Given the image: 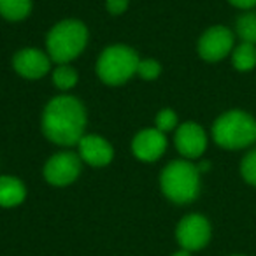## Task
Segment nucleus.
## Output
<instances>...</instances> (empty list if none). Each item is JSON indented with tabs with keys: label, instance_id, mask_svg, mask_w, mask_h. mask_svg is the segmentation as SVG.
<instances>
[{
	"label": "nucleus",
	"instance_id": "obj_22",
	"mask_svg": "<svg viewBox=\"0 0 256 256\" xmlns=\"http://www.w3.org/2000/svg\"><path fill=\"white\" fill-rule=\"evenodd\" d=\"M228 2L238 9H251L256 6V0H228Z\"/></svg>",
	"mask_w": 256,
	"mask_h": 256
},
{
	"label": "nucleus",
	"instance_id": "obj_24",
	"mask_svg": "<svg viewBox=\"0 0 256 256\" xmlns=\"http://www.w3.org/2000/svg\"><path fill=\"white\" fill-rule=\"evenodd\" d=\"M235 256H242V254H235Z\"/></svg>",
	"mask_w": 256,
	"mask_h": 256
},
{
	"label": "nucleus",
	"instance_id": "obj_16",
	"mask_svg": "<svg viewBox=\"0 0 256 256\" xmlns=\"http://www.w3.org/2000/svg\"><path fill=\"white\" fill-rule=\"evenodd\" d=\"M237 34L242 42L256 46V12H246L237 20Z\"/></svg>",
	"mask_w": 256,
	"mask_h": 256
},
{
	"label": "nucleus",
	"instance_id": "obj_7",
	"mask_svg": "<svg viewBox=\"0 0 256 256\" xmlns=\"http://www.w3.org/2000/svg\"><path fill=\"white\" fill-rule=\"evenodd\" d=\"M234 48V34L226 26H212L198 40V54L207 62L223 60Z\"/></svg>",
	"mask_w": 256,
	"mask_h": 256
},
{
	"label": "nucleus",
	"instance_id": "obj_8",
	"mask_svg": "<svg viewBox=\"0 0 256 256\" xmlns=\"http://www.w3.org/2000/svg\"><path fill=\"white\" fill-rule=\"evenodd\" d=\"M81 170V162L74 153L54 154L44 167V178L53 186H67L76 181Z\"/></svg>",
	"mask_w": 256,
	"mask_h": 256
},
{
	"label": "nucleus",
	"instance_id": "obj_21",
	"mask_svg": "<svg viewBox=\"0 0 256 256\" xmlns=\"http://www.w3.org/2000/svg\"><path fill=\"white\" fill-rule=\"evenodd\" d=\"M128 0H107V11L112 14H121L126 9Z\"/></svg>",
	"mask_w": 256,
	"mask_h": 256
},
{
	"label": "nucleus",
	"instance_id": "obj_1",
	"mask_svg": "<svg viewBox=\"0 0 256 256\" xmlns=\"http://www.w3.org/2000/svg\"><path fill=\"white\" fill-rule=\"evenodd\" d=\"M86 114L74 96H56L42 114V132L51 142L72 146L82 139Z\"/></svg>",
	"mask_w": 256,
	"mask_h": 256
},
{
	"label": "nucleus",
	"instance_id": "obj_23",
	"mask_svg": "<svg viewBox=\"0 0 256 256\" xmlns=\"http://www.w3.org/2000/svg\"><path fill=\"white\" fill-rule=\"evenodd\" d=\"M172 256H192V252L186 251V249H179V251H176Z\"/></svg>",
	"mask_w": 256,
	"mask_h": 256
},
{
	"label": "nucleus",
	"instance_id": "obj_19",
	"mask_svg": "<svg viewBox=\"0 0 256 256\" xmlns=\"http://www.w3.org/2000/svg\"><path fill=\"white\" fill-rule=\"evenodd\" d=\"M178 124V116H176L174 110L170 109H164L158 112L156 116V130L160 132H168Z\"/></svg>",
	"mask_w": 256,
	"mask_h": 256
},
{
	"label": "nucleus",
	"instance_id": "obj_18",
	"mask_svg": "<svg viewBox=\"0 0 256 256\" xmlns=\"http://www.w3.org/2000/svg\"><path fill=\"white\" fill-rule=\"evenodd\" d=\"M240 174L246 182L256 186V150L249 151L240 162Z\"/></svg>",
	"mask_w": 256,
	"mask_h": 256
},
{
	"label": "nucleus",
	"instance_id": "obj_9",
	"mask_svg": "<svg viewBox=\"0 0 256 256\" xmlns=\"http://www.w3.org/2000/svg\"><path fill=\"white\" fill-rule=\"evenodd\" d=\"M207 137L204 128L196 123H182L176 132V148L186 158H198L206 151Z\"/></svg>",
	"mask_w": 256,
	"mask_h": 256
},
{
	"label": "nucleus",
	"instance_id": "obj_20",
	"mask_svg": "<svg viewBox=\"0 0 256 256\" xmlns=\"http://www.w3.org/2000/svg\"><path fill=\"white\" fill-rule=\"evenodd\" d=\"M137 72H139L140 78H144V79H154L160 74V64L154 60H142V62H139Z\"/></svg>",
	"mask_w": 256,
	"mask_h": 256
},
{
	"label": "nucleus",
	"instance_id": "obj_5",
	"mask_svg": "<svg viewBox=\"0 0 256 256\" xmlns=\"http://www.w3.org/2000/svg\"><path fill=\"white\" fill-rule=\"evenodd\" d=\"M139 56L126 46H110L100 54L96 72L107 84H121L137 72Z\"/></svg>",
	"mask_w": 256,
	"mask_h": 256
},
{
	"label": "nucleus",
	"instance_id": "obj_11",
	"mask_svg": "<svg viewBox=\"0 0 256 256\" xmlns=\"http://www.w3.org/2000/svg\"><path fill=\"white\" fill-rule=\"evenodd\" d=\"M79 153L86 164L93 167H104L112 160V148L98 136H86L79 140Z\"/></svg>",
	"mask_w": 256,
	"mask_h": 256
},
{
	"label": "nucleus",
	"instance_id": "obj_12",
	"mask_svg": "<svg viewBox=\"0 0 256 256\" xmlns=\"http://www.w3.org/2000/svg\"><path fill=\"white\" fill-rule=\"evenodd\" d=\"M18 74L28 79H37L50 70V60L44 53L37 50H23L12 60Z\"/></svg>",
	"mask_w": 256,
	"mask_h": 256
},
{
	"label": "nucleus",
	"instance_id": "obj_17",
	"mask_svg": "<svg viewBox=\"0 0 256 256\" xmlns=\"http://www.w3.org/2000/svg\"><path fill=\"white\" fill-rule=\"evenodd\" d=\"M53 81L60 90H68V88H72L76 82H78V74H76L74 68L62 65V67H58L56 70H54Z\"/></svg>",
	"mask_w": 256,
	"mask_h": 256
},
{
	"label": "nucleus",
	"instance_id": "obj_4",
	"mask_svg": "<svg viewBox=\"0 0 256 256\" xmlns=\"http://www.w3.org/2000/svg\"><path fill=\"white\" fill-rule=\"evenodd\" d=\"M88 32L79 22H62L48 36V51L58 64H65L76 58L86 46Z\"/></svg>",
	"mask_w": 256,
	"mask_h": 256
},
{
	"label": "nucleus",
	"instance_id": "obj_2",
	"mask_svg": "<svg viewBox=\"0 0 256 256\" xmlns=\"http://www.w3.org/2000/svg\"><path fill=\"white\" fill-rule=\"evenodd\" d=\"M212 137L224 150H244L256 142V121L244 110H228L214 121Z\"/></svg>",
	"mask_w": 256,
	"mask_h": 256
},
{
	"label": "nucleus",
	"instance_id": "obj_14",
	"mask_svg": "<svg viewBox=\"0 0 256 256\" xmlns=\"http://www.w3.org/2000/svg\"><path fill=\"white\" fill-rule=\"evenodd\" d=\"M234 67L240 72H248L256 67V46L249 42H240L232 54Z\"/></svg>",
	"mask_w": 256,
	"mask_h": 256
},
{
	"label": "nucleus",
	"instance_id": "obj_3",
	"mask_svg": "<svg viewBox=\"0 0 256 256\" xmlns=\"http://www.w3.org/2000/svg\"><path fill=\"white\" fill-rule=\"evenodd\" d=\"M162 192L174 204H190L198 196L200 172L190 162H172L162 172Z\"/></svg>",
	"mask_w": 256,
	"mask_h": 256
},
{
	"label": "nucleus",
	"instance_id": "obj_13",
	"mask_svg": "<svg viewBox=\"0 0 256 256\" xmlns=\"http://www.w3.org/2000/svg\"><path fill=\"white\" fill-rule=\"evenodd\" d=\"M26 190L23 182L11 176L0 178V207H16L25 200Z\"/></svg>",
	"mask_w": 256,
	"mask_h": 256
},
{
	"label": "nucleus",
	"instance_id": "obj_6",
	"mask_svg": "<svg viewBox=\"0 0 256 256\" xmlns=\"http://www.w3.org/2000/svg\"><path fill=\"white\" fill-rule=\"evenodd\" d=\"M176 238L181 249L190 252L204 249L210 240V224L207 218H204L202 214L184 216L176 228Z\"/></svg>",
	"mask_w": 256,
	"mask_h": 256
},
{
	"label": "nucleus",
	"instance_id": "obj_10",
	"mask_svg": "<svg viewBox=\"0 0 256 256\" xmlns=\"http://www.w3.org/2000/svg\"><path fill=\"white\" fill-rule=\"evenodd\" d=\"M165 148H167V139H165L164 132L156 130V128H150V130H142L137 134L134 139L132 150L139 160L142 162H154L164 154Z\"/></svg>",
	"mask_w": 256,
	"mask_h": 256
},
{
	"label": "nucleus",
	"instance_id": "obj_15",
	"mask_svg": "<svg viewBox=\"0 0 256 256\" xmlns=\"http://www.w3.org/2000/svg\"><path fill=\"white\" fill-rule=\"evenodd\" d=\"M30 8H32L30 0H0V14L12 22L26 18Z\"/></svg>",
	"mask_w": 256,
	"mask_h": 256
}]
</instances>
